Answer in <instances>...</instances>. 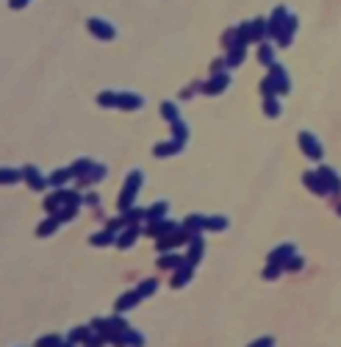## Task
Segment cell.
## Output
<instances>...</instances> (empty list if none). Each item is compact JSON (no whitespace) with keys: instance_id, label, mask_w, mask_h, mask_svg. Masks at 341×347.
Instances as JSON below:
<instances>
[{"instance_id":"9a60e30c","label":"cell","mask_w":341,"mask_h":347,"mask_svg":"<svg viewBox=\"0 0 341 347\" xmlns=\"http://www.w3.org/2000/svg\"><path fill=\"white\" fill-rule=\"evenodd\" d=\"M172 231H178L175 222H153V225H150V234L153 236H167V234H172Z\"/></svg>"},{"instance_id":"4fadbf2b","label":"cell","mask_w":341,"mask_h":347,"mask_svg":"<svg viewBox=\"0 0 341 347\" xmlns=\"http://www.w3.org/2000/svg\"><path fill=\"white\" fill-rule=\"evenodd\" d=\"M203 253H205V242L194 234L192 236V253H189V264H197L200 258H203Z\"/></svg>"},{"instance_id":"44dd1931","label":"cell","mask_w":341,"mask_h":347,"mask_svg":"<svg viewBox=\"0 0 341 347\" xmlns=\"http://www.w3.org/2000/svg\"><path fill=\"white\" fill-rule=\"evenodd\" d=\"M258 56H261V61L263 64H275V48L272 45H261V50H258Z\"/></svg>"},{"instance_id":"277c9868","label":"cell","mask_w":341,"mask_h":347,"mask_svg":"<svg viewBox=\"0 0 341 347\" xmlns=\"http://www.w3.org/2000/svg\"><path fill=\"white\" fill-rule=\"evenodd\" d=\"M319 175H322L324 189H327V192H341V178H338V172H333L330 167H322V169H319Z\"/></svg>"},{"instance_id":"484cf974","label":"cell","mask_w":341,"mask_h":347,"mask_svg":"<svg viewBox=\"0 0 341 347\" xmlns=\"http://www.w3.org/2000/svg\"><path fill=\"white\" fill-rule=\"evenodd\" d=\"M161 111H164V117H167L169 122L180 120V111H178V108H175V103H164V108H161Z\"/></svg>"},{"instance_id":"d6986e66","label":"cell","mask_w":341,"mask_h":347,"mask_svg":"<svg viewBox=\"0 0 341 347\" xmlns=\"http://www.w3.org/2000/svg\"><path fill=\"white\" fill-rule=\"evenodd\" d=\"M263 111L269 114V117H280V103H277L275 95L266 97V103H263Z\"/></svg>"},{"instance_id":"f1b7e54d","label":"cell","mask_w":341,"mask_h":347,"mask_svg":"<svg viewBox=\"0 0 341 347\" xmlns=\"http://www.w3.org/2000/svg\"><path fill=\"white\" fill-rule=\"evenodd\" d=\"M156 289H158V281H144L142 286L136 289V292L142 294V297H147V294H153V292H156Z\"/></svg>"},{"instance_id":"ffe728a7","label":"cell","mask_w":341,"mask_h":347,"mask_svg":"<svg viewBox=\"0 0 341 347\" xmlns=\"http://www.w3.org/2000/svg\"><path fill=\"white\" fill-rule=\"evenodd\" d=\"M167 209H169V203H167V200H161V203H156V206H150L147 217H150V220H161V217L167 214Z\"/></svg>"},{"instance_id":"e0dca14e","label":"cell","mask_w":341,"mask_h":347,"mask_svg":"<svg viewBox=\"0 0 341 347\" xmlns=\"http://www.w3.org/2000/svg\"><path fill=\"white\" fill-rule=\"evenodd\" d=\"M305 184L311 186V189L316 192V195H324V192H327V189H324V181H322V175H319V172H316V175L308 172V175H305Z\"/></svg>"},{"instance_id":"4dcf8cb0","label":"cell","mask_w":341,"mask_h":347,"mask_svg":"<svg viewBox=\"0 0 341 347\" xmlns=\"http://www.w3.org/2000/svg\"><path fill=\"white\" fill-rule=\"evenodd\" d=\"M180 264H183L180 256H164L161 258V267H180Z\"/></svg>"},{"instance_id":"8fae6325","label":"cell","mask_w":341,"mask_h":347,"mask_svg":"<svg viewBox=\"0 0 341 347\" xmlns=\"http://www.w3.org/2000/svg\"><path fill=\"white\" fill-rule=\"evenodd\" d=\"M192 267L194 264H189V261H183L178 267V272H175V281H172V286H186L189 283V278H192Z\"/></svg>"},{"instance_id":"f546056e","label":"cell","mask_w":341,"mask_h":347,"mask_svg":"<svg viewBox=\"0 0 341 347\" xmlns=\"http://www.w3.org/2000/svg\"><path fill=\"white\" fill-rule=\"evenodd\" d=\"M186 228H189V231H197V228H205V217H189V220H186Z\"/></svg>"},{"instance_id":"836d02e7","label":"cell","mask_w":341,"mask_h":347,"mask_svg":"<svg viewBox=\"0 0 341 347\" xmlns=\"http://www.w3.org/2000/svg\"><path fill=\"white\" fill-rule=\"evenodd\" d=\"M39 344H61V339H59V336H42Z\"/></svg>"},{"instance_id":"6da1fadb","label":"cell","mask_w":341,"mask_h":347,"mask_svg":"<svg viewBox=\"0 0 341 347\" xmlns=\"http://www.w3.org/2000/svg\"><path fill=\"white\" fill-rule=\"evenodd\" d=\"M142 181H144V175L139 172V169H136V172H131V175H128V181H125V192H122V198H120V206H122L125 211L131 209V200H133V195L139 192Z\"/></svg>"},{"instance_id":"7a4b0ae2","label":"cell","mask_w":341,"mask_h":347,"mask_svg":"<svg viewBox=\"0 0 341 347\" xmlns=\"http://www.w3.org/2000/svg\"><path fill=\"white\" fill-rule=\"evenodd\" d=\"M299 144H302V150H305V156L308 158H322V144H319V139L313 136V133H308V131H302L299 133Z\"/></svg>"},{"instance_id":"7402d4cb","label":"cell","mask_w":341,"mask_h":347,"mask_svg":"<svg viewBox=\"0 0 341 347\" xmlns=\"http://www.w3.org/2000/svg\"><path fill=\"white\" fill-rule=\"evenodd\" d=\"M59 217H50V220H45L42 225H39V236H48V234H53L56 231V225H59Z\"/></svg>"},{"instance_id":"30bf717a","label":"cell","mask_w":341,"mask_h":347,"mask_svg":"<svg viewBox=\"0 0 341 347\" xmlns=\"http://www.w3.org/2000/svg\"><path fill=\"white\" fill-rule=\"evenodd\" d=\"M183 150V139H172V142H167V144H158L153 153L156 156H172V153H180Z\"/></svg>"},{"instance_id":"3957f363","label":"cell","mask_w":341,"mask_h":347,"mask_svg":"<svg viewBox=\"0 0 341 347\" xmlns=\"http://www.w3.org/2000/svg\"><path fill=\"white\" fill-rule=\"evenodd\" d=\"M89 31L95 36H100V39H114V36H117V28H114V25H108L106 20H89Z\"/></svg>"},{"instance_id":"7c38bea8","label":"cell","mask_w":341,"mask_h":347,"mask_svg":"<svg viewBox=\"0 0 341 347\" xmlns=\"http://www.w3.org/2000/svg\"><path fill=\"white\" fill-rule=\"evenodd\" d=\"M291 256H294V245H283V247H277V250L269 256V264H286Z\"/></svg>"},{"instance_id":"8992f818","label":"cell","mask_w":341,"mask_h":347,"mask_svg":"<svg viewBox=\"0 0 341 347\" xmlns=\"http://www.w3.org/2000/svg\"><path fill=\"white\" fill-rule=\"evenodd\" d=\"M144 100L136 92H120V108H142Z\"/></svg>"},{"instance_id":"1f68e13d","label":"cell","mask_w":341,"mask_h":347,"mask_svg":"<svg viewBox=\"0 0 341 347\" xmlns=\"http://www.w3.org/2000/svg\"><path fill=\"white\" fill-rule=\"evenodd\" d=\"M144 214H147V211H142V209H128V217H125V220L133 222V220H142Z\"/></svg>"},{"instance_id":"d6a6232c","label":"cell","mask_w":341,"mask_h":347,"mask_svg":"<svg viewBox=\"0 0 341 347\" xmlns=\"http://www.w3.org/2000/svg\"><path fill=\"white\" fill-rule=\"evenodd\" d=\"M17 178H20V172H14V169H3V184H14Z\"/></svg>"},{"instance_id":"5bb4252c","label":"cell","mask_w":341,"mask_h":347,"mask_svg":"<svg viewBox=\"0 0 341 347\" xmlns=\"http://www.w3.org/2000/svg\"><path fill=\"white\" fill-rule=\"evenodd\" d=\"M136 236H139V225H128L125 234L117 239V245H120V247H131L133 242H136Z\"/></svg>"},{"instance_id":"9c48e42d","label":"cell","mask_w":341,"mask_h":347,"mask_svg":"<svg viewBox=\"0 0 341 347\" xmlns=\"http://www.w3.org/2000/svg\"><path fill=\"white\" fill-rule=\"evenodd\" d=\"M114 341H122V344H144V336L136 333V330H131V328H122Z\"/></svg>"},{"instance_id":"52a82bcc","label":"cell","mask_w":341,"mask_h":347,"mask_svg":"<svg viewBox=\"0 0 341 347\" xmlns=\"http://www.w3.org/2000/svg\"><path fill=\"white\" fill-rule=\"evenodd\" d=\"M227 84H230V75H222V72H216L214 78H211V84H205L203 89L205 92H211V95H214V92H222V89H227Z\"/></svg>"},{"instance_id":"2e32d148","label":"cell","mask_w":341,"mask_h":347,"mask_svg":"<svg viewBox=\"0 0 341 347\" xmlns=\"http://www.w3.org/2000/svg\"><path fill=\"white\" fill-rule=\"evenodd\" d=\"M139 300H142V294H139V292H128V294H122V297H120L117 308H120V311H128V308H133Z\"/></svg>"},{"instance_id":"4316f807","label":"cell","mask_w":341,"mask_h":347,"mask_svg":"<svg viewBox=\"0 0 341 347\" xmlns=\"http://www.w3.org/2000/svg\"><path fill=\"white\" fill-rule=\"evenodd\" d=\"M89 167H92L89 158H81V161H75V167H70V169H72V175H86V172H89Z\"/></svg>"},{"instance_id":"cb8c5ba5","label":"cell","mask_w":341,"mask_h":347,"mask_svg":"<svg viewBox=\"0 0 341 347\" xmlns=\"http://www.w3.org/2000/svg\"><path fill=\"white\" fill-rule=\"evenodd\" d=\"M103 175H106V167H103V164H92L89 172H86L84 178H86V181H100Z\"/></svg>"},{"instance_id":"e575fe53","label":"cell","mask_w":341,"mask_h":347,"mask_svg":"<svg viewBox=\"0 0 341 347\" xmlns=\"http://www.w3.org/2000/svg\"><path fill=\"white\" fill-rule=\"evenodd\" d=\"M28 0H12V9H20V6H25Z\"/></svg>"},{"instance_id":"d4e9b609","label":"cell","mask_w":341,"mask_h":347,"mask_svg":"<svg viewBox=\"0 0 341 347\" xmlns=\"http://www.w3.org/2000/svg\"><path fill=\"white\" fill-rule=\"evenodd\" d=\"M117 239V234H114L111 228H108L106 234H97V236H92V245H108V242H114Z\"/></svg>"},{"instance_id":"83f0119b","label":"cell","mask_w":341,"mask_h":347,"mask_svg":"<svg viewBox=\"0 0 341 347\" xmlns=\"http://www.w3.org/2000/svg\"><path fill=\"white\" fill-rule=\"evenodd\" d=\"M67 178H72V169H61V172H56V175H50V186H59V184H64Z\"/></svg>"},{"instance_id":"ba28073f","label":"cell","mask_w":341,"mask_h":347,"mask_svg":"<svg viewBox=\"0 0 341 347\" xmlns=\"http://www.w3.org/2000/svg\"><path fill=\"white\" fill-rule=\"evenodd\" d=\"M23 178H28V184L34 186V189H45V186L50 184V181H45L42 175H39V169H36V167H25L23 169Z\"/></svg>"},{"instance_id":"5b68a950","label":"cell","mask_w":341,"mask_h":347,"mask_svg":"<svg viewBox=\"0 0 341 347\" xmlns=\"http://www.w3.org/2000/svg\"><path fill=\"white\" fill-rule=\"evenodd\" d=\"M269 78L275 81L277 92H288V89H291V84H288V75H286V70H283L280 64H272V75H269Z\"/></svg>"},{"instance_id":"603a6c76","label":"cell","mask_w":341,"mask_h":347,"mask_svg":"<svg viewBox=\"0 0 341 347\" xmlns=\"http://www.w3.org/2000/svg\"><path fill=\"white\" fill-rule=\"evenodd\" d=\"M205 228H211V231H222V228H227V220L225 217H205Z\"/></svg>"},{"instance_id":"ac0fdd59","label":"cell","mask_w":341,"mask_h":347,"mask_svg":"<svg viewBox=\"0 0 341 347\" xmlns=\"http://www.w3.org/2000/svg\"><path fill=\"white\" fill-rule=\"evenodd\" d=\"M97 103L100 106H120V92H100Z\"/></svg>"}]
</instances>
